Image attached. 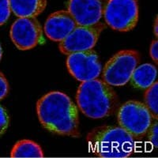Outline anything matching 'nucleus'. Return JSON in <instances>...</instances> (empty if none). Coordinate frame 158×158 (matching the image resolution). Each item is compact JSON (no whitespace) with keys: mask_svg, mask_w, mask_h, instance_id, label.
<instances>
[{"mask_svg":"<svg viewBox=\"0 0 158 158\" xmlns=\"http://www.w3.org/2000/svg\"><path fill=\"white\" fill-rule=\"evenodd\" d=\"M40 123L49 132L60 136L79 138L78 109L71 99L60 91H51L36 103Z\"/></svg>","mask_w":158,"mask_h":158,"instance_id":"f257e3e1","label":"nucleus"},{"mask_svg":"<svg viewBox=\"0 0 158 158\" xmlns=\"http://www.w3.org/2000/svg\"><path fill=\"white\" fill-rule=\"evenodd\" d=\"M76 101L79 110L91 118H103L115 113L118 98L113 88L102 79L81 82L77 89Z\"/></svg>","mask_w":158,"mask_h":158,"instance_id":"f03ea898","label":"nucleus"},{"mask_svg":"<svg viewBox=\"0 0 158 158\" xmlns=\"http://www.w3.org/2000/svg\"><path fill=\"white\" fill-rule=\"evenodd\" d=\"M90 153L99 158H128L135 150V139L120 127L100 126L87 135Z\"/></svg>","mask_w":158,"mask_h":158,"instance_id":"7ed1b4c3","label":"nucleus"},{"mask_svg":"<svg viewBox=\"0 0 158 158\" xmlns=\"http://www.w3.org/2000/svg\"><path fill=\"white\" fill-rule=\"evenodd\" d=\"M117 120L119 127L129 133L134 139H140L146 136L151 124L156 119L153 118L144 103L129 101L118 109Z\"/></svg>","mask_w":158,"mask_h":158,"instance_id":"20e7f679","label":"nucleus"},{"mask_svg":"<svg viewBox=\"0 0 158 158\" xmlns=\"http://www.w3.org/2000/svg\"><path fill=\"white\" fill-rule=\"evenodd\" d=\"M140 63V55L136 50H121L104 65L102 80L111 86L125 85Z\"/></svg>","mask_w":158,"mask_h":158,"instance_id":"39448f33","label":"nucleus"},{"mask_svg":"<svg viewBox=\"0 0 158 158\" xmlns=\"http://www.w3.org/2000/svg\"><path fill=\"white\" fill-rule=\"evenodd\" d=\"M103 17L111 29L129 32L138 22V0H108Z\"/></svg>","mask_w":158,"mask_h":158,"instance_id":"423d86ee","label":"nucleus"},{"mask_svg":"<svg viewBox=\"0 0 158 158\" xmlns=\"http://www.w3.org/2000/svg\"><path fill=\"white\" fill-rule=\"evenodd\" d=\"M105 27V25L101 22L89 26L77 25L63 41L59 42V51L63 55L68 56L75 52L91 50Z\"/></svg>","mask_w":158,"mask_h":158,"instance_id":"0eeeda50","label":"nucleus"},{"mask_svg":"<svg viewBox=\"0 0 158 158\" xmlns=\"http://www.w3.org/2000/svg\"><path fill=\"white\" fill-rule=\"evenodd\" d=\"M66 64L70 75L81 82L98 78L102 70L98 55L93 49L68 55Z\"/></svg>","mask_w":158,"mask_h":158,"instance_id":"6e6552de","label":"nucleus"},{"mask_svg":"<svg viewBox=\"0 0 158 158\" xmlns=\"http://www.w3.org/2000/svg\"><path fill=\"white\" fill-rule=\"evenodd\" d=\"M10 36L19 50H30L43 39V29L36 18H19L12 24Z\"/></svg>","mask_w":158,"mask_h":158,"instance_id":"1a4fd4ad","label":"nucleus"},{"mask_svg":"<svg viewBox=\"0 0 158 158\" xmlns=\"http://www.w3.org/2000/svg\"><path fill=\"white\" fill-rule=\"evenodd\" d=\"M108 0H69L67 7L77 25L89 26L100 22Z\"/></svg>","mask_w":158,"mask_h":158,"instance_id":"9d476101","label":"nucleus"},{"mask_svg":"<svg viewBox=\"0 0 158 158\" xmlns=\"http://www.w3.org/2000/svg\"><path fill=\"white\" fill-rule=\"evenodd\" d=\"M77 25L67 10H58L49 15L44 24L45 35L52 41L61 42Z\"/></svg>","mask_w":158,"mask_h":158,"instance_id":"9b49d317","label":"nucleus"},{"mask_svg":"<svg viewBox=\"0 0 158 158\" xmlns=\"http://www.w3.org/2000/svg\"><path fill=\"white\" fill-rule=\"evenodd\" d=\"M10 10L18 18H36L46 9L48 0H9Z\"/></svg>","mask_w":158,"mask_h":158,"instance_id":"f8f14e48","label":"nucleus"},{"mask_svg":"<svg viewBox=\"0 0 158 158\" xmlns=\"http://www.w3.org/2000/svg\"><path fill=\"white\" fill-rule=\"evenodd\" d=\"M157 70L154 65L145 63L138 66L131 75V85L135 88L146 89L156 81Z\"/></svg>","mask_w":158,"mask_h":158,"instance_id":"ddd939ff","label":"nucleus"},{"mask_svg":"<svg viewBox=\"0 0 158 158\" xmlns=\"http://www.w3.org/2000/svg\"><path fill=\"white\" fill-rule=\"evenodd\" d=\"M11 158H43L44 153L36 142L23 139L17 142L10 153Z\"/></svg>","mask_w":158,"mask_h":158,"instance_id":"4468645a","label":"nucleus"},{"mask_svg":"<svg viewBox=\"0 0 158 158\" xmlns=\"http://www.w3.org/2000/svg\"><path fill=\"white\" fill-rule=\"evenodd\" d=\"M158 83L155 81L150 87L146 89L145 94H144V100L146 106L153 115V118L157 120L158 117Z\"/></svg>","mask_w":158,"mask_h":158,"instance_id":"2eb2a0df","label":"nucleus"},{"mask_svg":"<svg viewBox=\"0 0 158 158\" xmlns=\"http://www.w3.org/2000/svg\"><path fill=\"white\" fill-rule=\"evenodd\" d=\"M10 14L9 0H0V26L7 22Z\"/></svg>","mask_w":158,"mask_h":158,"instance_id":"dca6fc26","label":"nucleus"},{"mask_svg":"<svg viewBox=\"0 0 158 158\" xmlns=\"http://www.w3.org/2000/svg\"><path fill=\"white\" fill-rule=\"evenodd\" d=\"M147 138L149 142H150L151 145H153V147L157 149L158 147V124L157 120L153 121V123L151 124L148 130L147 133Z\"/></svg>","mask_w":158,"mask_h":158,"instance_id":"f3484780","label":"nucleus"},{"mask_svg":"<svg viewBox=\"0 0 158 158\" xmlns=\"http://www.w3.org/2000/svg\"><path fill=\"white\" fill-rule=\"evenodd\" d=\"M10 125V116L5 108L0 104V138L6 132Z\"/></svg>","mask_w":158,"mask_h":158,"instance_id":"a211bd4d","label":"nucleus"},{"mask_svg":"<svg viewBox=\"0 0 158 158\" xmlns=\"http://www.w3.org/2000/svg\"><path fill=\"white\" fill-rule=\"evenodd\" d=\"M10 91V85L7 79L2 72L0 71V101L7 96Z\"/></svg>","mask_w":158,"mask_h":158,"instance_id":"6ab92c4d","label":"nucleus"},{"mask_svg":"<svg viewBox=\"0 0 158 158\" xmlns=\"http://www.w3.org/2000/svg\"><path fill=\"white\" fill-rule=\"evenodd\" d=\"M149 55L153 61L157 64L158 63V42L156 40H153L149 48Z\"/></svg>","mask_w":158,"mask_h":158,"instance_id":"aec40b11","label":"nucleus"},{"mask_svg":"<svg viewBox=\"0 0 158 158\" xmlns=\"http://www.w3.org/2000/svg\"><path fill=\"white\" fill-rule=\"evenodd\" d=\"M157 16L156 17V19L154 21V26H153V32H154V35L156 36H158V32H157Z\"/></svg>","mask_w":158,"mask_h":158,"instance_id":"412c9836","label":"nucleus"},{"mask_svg":"<svg viewBox=\"0 0 158 158\" xmlns=\"http://www.w3.org/2000/svg\"><path fill=\"white\" fill-rule=\"evenodd\" d=\"M2 46H1V43H0V61H1V59H2Z\"/></svg>","mask_w":158,"mask_h":158,"instance_id":"4be33fe9","label":"nucleus"}]
</instances>
